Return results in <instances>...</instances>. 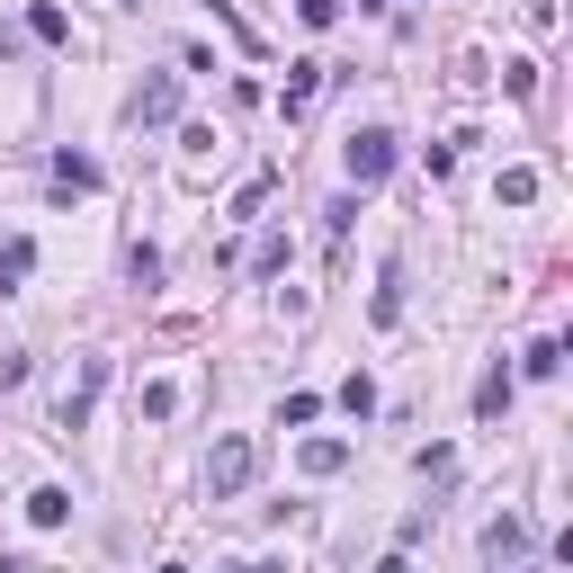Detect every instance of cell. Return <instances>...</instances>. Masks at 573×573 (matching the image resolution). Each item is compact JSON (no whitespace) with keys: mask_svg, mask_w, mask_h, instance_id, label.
I'll use <instances>...</instances> for the list:
<instances>
[{"mask_svg":"<svg viewBox=\"0 0 573 573\" xmlns=\"http://www.w3.org/2000/svg\"><path fill=\"white\" fill-rule=\"evenodd\" d=\"M296 19H305V28H332V19H340V0H296Z\"/></svg>","mask_w":573,"mask_h":573,"instance_id":"14","label":"cell"},{"mask_svg":"<svg viewBox=\"0 0 573 573\" xmlns=\"http://www.w3.org/2000/svg\"><path fill=\"white\" fill-rule=\"evenodd\" d=\"M54 180H63V188H99V162H90V153H54Z\"/></svg>","mask_w":573,"mask_h":573,"instance_id":"9","label":"cell"},{"mask_svg":"<svg viewBox=\"0 0 573 573\" xmlns=\"http://www.w3.org/2000/svg\"><path fill=\"white\" fill-rule=\"evenodd\" d=\"M28 269H36V242H0V296H10Z\"/></svg>","mask_w":573,"mask_h":573,"instance_id":"8","label":"cell"},{"mask_svg":"<svg viewBox=\"0 0 573 573\" xmlns=\"http://www.w3.org/2000/svg\"><path fill=\"white\" fill-rule=\"evenodd\" d=\"M171 117H180V82L162 72V82H143V90H134V126H171Z\"/></svg>","mask_w":573,"mask_h":573,"instance_id":"3","label":"cell"},{"mask_svg":"<svg viewBox=\"0 0 573 573\" xmlns=\"http://www.w3.org/2000/svg\"><path fill=\"white\" fill-rule=\"evenodd\" d=\"M251 466H260V448H251V440H225V448L206 457V493H215V501H234V493L251 484Z\"/></svg>","mask_w":573,"mask_h":573,"instance_id":"2","label":"cell"},{"mask_svg":"<svg viewBox=\"0 0 573 573\" xmlns=\"http://www.w3.org/2000/svg\"><path fill=\"white\" fill-rule=\"evenodd\" d=\"M340 457H349V448H340V440H305V475H332V466H340Z\"/></svg>","mask_w":573,"mask_h":573,"instance_id":"11","label":"cell"},{"mask_svg":"<svg viewBox=\"0 0 573 573\" xmlns=\"http://www.w3.org/2000/svg\"><path fill=\"white\" fill-rule=\"evenodd\" d=\"M314 90H323V63H286V117H296Z\"/></svg>","mask_w":573,"mask_h":573,"instance_id":"7","label":"cell"},{"mask_svg":"<svg viewBox=\"0 0 573 573\" xmlns=\"http://www.w3.org/2000/svg\"><path fill=\"white\" fill-rule=\"evenodd\" d=\"M28 36H36V45H72V19L54 10V0H36V10H28Z\"/></svg>","mask_w":573,"mask_h":573,"instance_id":"6","label":"cell"},{"mask_svg":"<svg viewBox=\"0 0 573 573\" xmlns=\"http://www.w3.org/2000/svg\"><path fill=\"white\" fill-rule=\"evenodd\" d=\"M501 403H511V368H493V377H484V386H475V412H484V421H493V412H501Z\"/></svg>","mask_w":573,"mask_h":573,"instance_id":"10","label":"cell"},{"mask_svg":"<svg viewBox=\"0 0 573 573\" xmlns=\"http://www.w3.org/2000/svg\"><path fill=\"white\" fill-rule=\"evenodd\" d=\"M28 520H36V529H63V520H72V493H63V484L28 493Z\"/></svg>","mask_w":573,"mask_h":573,"instance_id":"5","label":"cell"},{"mask_svg":"<svg viewBox=\"0 0 573 573\" xmlns=\"http://www.w3.org/2000/svg\"><path fill=\"white\" fill-rule=\"evenodd\" d=\"M358 10H386V0H358Z\"/></svg>","mask_w":573,"mask_h":573,"instance_id":"15","label":"cell"},{"mask_svg":"<svg viewBox=\"0 0 573 573\" xmlns=\"http://www.w3.org/2000/svg\"><path fill=\"white\" fill-rule=\"evenodd\" d=\"M538 197V171H501V206H529Z\"/></svg>","mask_w":573,"mask_h":573,"instance_id":"12","label":"cell"},{"mask_svg":"<svg viewBox=\"0 0 573 573\" xmlns=\"http://www.w3.org/2000/svg\"><path fill=\"white\" fill-rule=\"evenodd\" d=\"M99 386H108V358H90V368H82V386L63 394V412H54V421H63V430H82V421H90V394H99Z\"/></svg>","mask_w":573,"mask_h":573,"instance_id":"4","label":"cell"},{"mask_svg":"<svg viewBox=\"0 0 573 573\" xmlns=\"http://www.w3.org/2000/svg\"><path fill=\"white\" fill-rule=\"evenodd\" d=\"M484 547H493V555H520V547H529V529H520V520H493V538H484Z\"/></svg>","mask_w":573,"mask_h":573,"instance_id":"13","label":"cell"},{"mask_svg":"<svg viewBox=\"0 0 573 573\" xmlns=\"http://www.w3.org/2000/svg\"><path fill=\"white\" fill-rule=\"evenodd\" d=\"M340 171H349L358 188H377V180L394 171V134H386V126H358V134L340 143Z\"/></svg>","mask_w":573,"mask_h":573,"instance_id":"1","label":"cell"}]
</instances>
